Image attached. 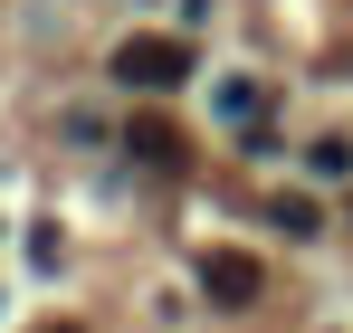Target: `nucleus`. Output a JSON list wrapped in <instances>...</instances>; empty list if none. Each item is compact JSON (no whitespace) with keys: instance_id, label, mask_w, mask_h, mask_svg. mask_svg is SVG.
Masks as SVG:
<instances>
[{"instance_id":"obj_1","label":"nucleus","mask_w":353,"mask_h":333,"mask_svg":"<svg viewBox=\"0 0 353 333\" xmlns=\"http://www.w3.org/2000/svg\"><path fill=\"white\" fill-rule=\"evenodd\" d=\"M115 86H134V96H172V86H191V48L163 39V29H143V39L115 48Z\"/></svg>"},{"instance_id":"obj_2","label":"nucleus","mask_w":353,"mask_h":333,"mask_svg":"<svg viewBox=\"0 0 353 333\" xmlns=\"http://www.w3.org/2000/svg\"><path fill=\"white\" fill-rule=\"evenodd\" d=\"M124 153L143 171H191V143H181V124H163V114H134L124 124Z\"/></svg>"},{"instance_id":"obj_3","label":"nucleus","mask_w":353,"mask_h":333,"mask_svg":"<svg viewBox=\"0 0 353 333\" xmlns=\"http://www.w3.org/2000/svg\"><path fill=\"white\" fill-rule=\"evenodd\" d=\"M258 257H239V248H210V257H201V295H210V305H258Z\"/></svg>"},{"instance_id":"obj_4","label":"nucleus","mask_w":353,"mask_h":333,"mask_svg":"<svg viewBox=\"0 0 353 333\" xmlns=\"http://www.w3.org/2000/svg\"><path fill=\"white\" fill-rule=\"evenodd\" d=\"M220 114H230L239 133H258V114H268V96H258L248 76H230V86H220Z\"/></svg>"},{"instance_id":"obj_5","label":"nucleus","mask_w":353,"mask_h":333,"mask_svg":"<svg viewBox=\"0 0 353 333\" xmlns=\"http://www.w3.org/2000/svg\"><path fill=\"white\" fill-rule=\"evenodd\" d=\"M268 219L287 228V238H315V228H325V210H315V200H296V191H277V200H268Z\"/></svg>"},{"instance_id":"obj_6","label":"nucleus","mask_w":353,"mask_h":333,"mask_svg":"<svg viewBox=\"0 0 353 333\" xmlns=\"http://www.w3.org/2000/svg\"><path fill=\"white\" fill-rule=\"evenodd\" d=\"M305 162L325 171V181H344V171H353V143H344V133H325V143H315V153H305Z\"/></svg>"},{"instance_id":"obj_7","label":"nucleus","mask_w":353,"mask_h":333,"mask_svg":"<svg viewBox=\"0 0 353 333\" xmlns=\"http://www.w3.org/2000/svg\"><path fill=\"white\" fill-rule=\"evenodd\" d=\"M39 333H77V324H39Z\"/></svg>"}]
</instances>
